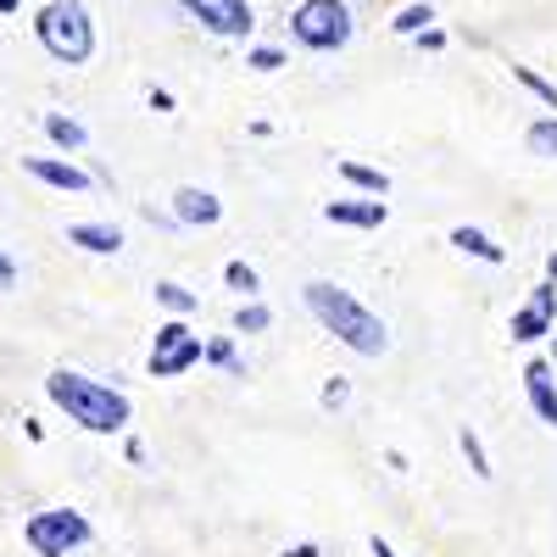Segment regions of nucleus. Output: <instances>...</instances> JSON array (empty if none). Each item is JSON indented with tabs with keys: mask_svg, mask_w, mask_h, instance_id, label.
<instances>
[{
	"mask_svg": "<svg viewBox=\"0 0 557 557\" xmlns=\"http://www.w3.org/2000/svg\"><path fill=\"white\" fill-rule=\"evenodd\" d=\"M184 12H196L201 28H212L223 39L251 34V7H246V0H184Z\"/></svg>",
	"mask_w": 557,
	"mask_h": 557,
	"instance_id": "nucleus-7",
	"label": "nucleus"
},
{
	"mask_svg": "<svg viewBox=\"0 0 557 557\" xmlns=\"http://www.w3.org/2000/svg\"><path fill=\"white\" fill-rule=\"evenodd\" d=\"M12 285H17V262L0 251V290H12Z\"/></svg>",
	"mask_w": 557,
	"mask_h": 557,
	"instance_id": "nucleus-24",
	"label": "nucleus"
},
{
	"mask_svg": "<svg viewBox=\"0 0 557 557\" xmlns=\"http://www.w3.org/2000/svg\"><path fill=\"white\" fill-rule=\"evenodd\" d=\"M201 362V335H190V323H162L151 346V380H178Z\"/></svg>",
	"mask_w": 557,
	"mask_h": 557,
	"instance_id": "nucleus-6",
	"label": "nucleus"
},
{
	"mask_svg": "<svg viewBox=\"0 0 557 557\" xmlns=\"http://www.w3.org/2000/svg\"><path fill=\"white\" fill-rule=\"evenodd\" d=\"M307 296V312L330 330L341 346H351L357 357H380L385 346H391V335H385V323L368 312L351 290H341V285H330V278H312V285L301 290Z\"/></svg>",
	"mask_w": 557,
	"mask_h": 557,
	"instance_id": "nucleus-1",
	"label": "nucleus"
},
{
	"mask_svg": "<svg viewBox=\"0 0 557 557\" xmlns=\"http://www.w3.org/2000/svg\"><path fill=\"white\" fill-rule=\"evenodd\" d=\"M424 23H435L430 7H407V12L396 17V34H424Z\"/></svg>",
	"mask_w": 557,
	"mask_h": 557,
	"instance_id": "nucleus-22",
	"label": "nucleus"
},
{
	"mask_svg": "<svg viewBox=\"0 0 557 557\" xmlns=\"http://www.w3.org/2000/svg\"><path fill=\"white\" fill-rule=\"evenodd\" d=\"M23 7V0H0V12H17Z\"/></svg>",
	"mask_w": 557,
	"mask_h": 557,
	"instance_id": "nucleus-28",
	"label": "nucleus"
},
{
	"mask_svg": "<svg viewBox=\"0 0 557 557\" xmlns=\"http://www.w3.org/2000/svg\"><path fill=\"white\" fill-rule=\"evenodd\" d=\"M462 457H469V469H474L480 480L491 474V457H485V446H480V435H474V430H462Z\"/></svg>",
	"mask_w": 557,
	"mask_h": 557,
	"instance_id": "nucleus-21",
	"label": "nucleus"
},
{
	"mask_svg": "<svg viewBox=\"0 0 557 557\" xmlns=\"http://www.w3.org/2000/svg\"><path fill=\"white\" fill-rule=\"evenodd\" d=\"M513 78H519L524 89H535V96H541V101H546V107L557 112V84H546V78H541L535 67H513Z\"/></svg>",
	"mask_w": 557,
	"mask_h": 557,
	"instance_id": "nucleus-19",
	"label": "nucleus"
},
{
	"mask_svg": "<svg viewBox=\"0 0 557 557\" xmlns=\"http://www.w3.org/2000/svg\"><path fill=\"white\" fill-rule=\"evenodd\" d=\"M34 34H39L45 51H51L57 62H67V67L96 57V23H89V12L78 7V0H51V7L39 12Z\"/></svg>",
	"mask_w": 557,
	"mask_h": 557,
	"instance_id": "nucleus-3",
	"label": "nucleus"
},
{
	"mask_svg": "<svg viewBox=\"0 0 557 557\" xmlns=\"http://www.w3.org/2000/svg\"><path fill=\"white\" fill-rule=\"evenodd\" d=\"M173 218H178V223H201V228H207V223H218V218H223V201H218L212 190H196V184H184V190L173 196Z\"/></svg>",
	"mask_w": 557,
	"mask_h": 557,
	"instance_id": "nucleus-11",
	"label": "nucleus"
},
{
	"mask_svg": "<svg viewBox=\"0 0 557 557\" xmlns=\"http://www.w3.org/2000/svg\"><path fill=\"white\" fill-rule=\"evenodd\" d=\"M290 34L307 45V51H341V45L351 39L346 0H301L296 17H290Z\"/></svg>",
	"mask_w": 557,
	"mask_h": 557,
	"instance_id": "nucleus-5",
	"label": "nucleus"
},
{
	"mask_svg": "<svg viewBox=\"0 0 557 557\" xmlns=\"http://www.w3.org/2000/svg\"><path fill=\"white\" fill-rule=\"evenodd\" d=\"M235 330H240V335L268 330V307H240V312H235Z\"/></svg>",
	"mask_w": 557,
	"mask_h": 557,
	"instance_id": "nucleus-23",
	"label": "nucleus"
},
{
	"mask_svg": "<svg viewBox=\"0 0 557 557\" xmlns=\"http://www.w3.org/2000/svg\"><path fill=\"white\" fill-rule=\"evenodd\" d=\"M285 557H318V546H296V552H285Z\"/></svg>",
	"mask_w": 557,
	"mask_h": 557,
	"instance_id": "nucleus-27",
	"label": "nucleus"
},
{
	"mask_svg": "<svg viewBox=\"0 0 557 557\" xmlns=\"http://www.w3.org/2000/svg\"><path fill=\"white\" fill-rule=\"evenodd\" d=\"M524 396H530V407H535L541 424L557 430V385H552V362H530V368H524Z\"/></svg>",
	"mask_w": 557,
	"mask_h": 557,
	"instance_id": "nucleus-10",
	"label": "nucleus"
},
{
	"mask_svg": "<svg viewBox=\"0 0 557 557\" xmlns=\"http://www.w3.org/2000/svg\"><path fill=\"white\" fill-rule=\"evenodd\" d=\"M157 301L173 307V312H196V296L184 290V285H173V278H162V285H157Z\"/></svg>",
	"mask_w": 557,
	"mask_h": 557,
	"instance_id": "nucleus-18",
	"label": "nucleus"
},
{
	"mask_svg": "<svg viewBox=\"0 0 557 557\" xmlns=\"http://www.w3.org/2000/svg\"><path fill=\"white\" fill-rule=\"evenodd\" d=\"M323 218L330 223H346V228H380L385 218H391V207L374 196V201H330L323 207Z\"/></svg>",
	"mask_w": 557,
	"mask_h": 557,
	"instance_id": "nucleus-12",
	"label": "nucleus"
},
{
	"mask_svg": "<svg viewBox=\"0 0 557 557\" xmlns=\"http://www.w3.org/2000/svg\"><path fill=\"white\" fill-rule=\"evenodd\" d=\"M223 278H228V290L257 296V268H246V262H228V268H223Z\"/></svg>",
	"mask_w": 557,
	"mask_h": 557,
	"instance_id": "nucleus-20",
	"label": "nucleus"
},
{
	"mask_svg": "<svg viewBox=\"0 0 557 557\" xmlns=\"http://www.w3.org/2000/svg\"><path fill=\"white\" fill-rule=\"evenodd\" d=\"M23 173L39 178V184H51V190H89V173L62 162V157H23Z\"/></svg>",
	"mask_w": 557,
	"mask_h": 557,
	"instance_id": "nucleus-9",
	"label": "nucleus"
},
{
	"mask_svg": "<svg viewBox=\"0 0 557 557\" xmlns=\"http://www.w3.org/2000/svg\"><path fill=\"white\" fill-rule=\"evenodd\" d=\"M45 134H51L62 151H78L84 139H89V134H84V123H73V117H62V112H51V117H45Z\"/></svg>",
	"mask_w": 557,
	"mask_h": 557,
	"instance_id": "nucleus-16",
	"label": "nucleus"
},
{
	"mask_svg": "<svg viewBox=\"0 0 557 557\" xmlns=\"http://www.w3.org/2000/svg\"><path fill=\"white\" fill-rule=\"evenodd\" d=\"M23 541L34 557H67L89 541V519L73 513V507H45V513H34L23 524Z\"/></svg>",
	"mask_w": 557,
	"mask_h": 557,
	"instance_id": "nucleus-4",
	"label": "nucleus"
},
{
	"mask_svg": "<svg viewBox=\"0 0 557 557\" xmlns=\"http://www.w3.org/2000/svg\"><path fill=\"white\" fill-rule=\"evenodd\" d=\"M546 273H552V278H557V251H552V257H546Z\"/></svg>",
	"mask_w": 557,
	"mask_h": 557,
	"instance_id": "nucleus-29",
	"label": "nucleus"
},
{
	"mask_svg": "<svg viewBox=\"0 0 557 557\" xmlns=\"http://www.w3.org/2000/svg\"><path fill=\"white\" fill-rule=\"evenodd\" d=\"M278 62H285V57H278V51H251V67H262V73H273Z\"/></svg>",
	"mask_w": 557,
	"mask_h": 557,
	"instance_id": "nucleus-25",
	"label": "nucleus"
},
{
	"mask_svg": "<svg viewBox=\"0 0 557 557\" xmlns=\"http://www.w3.org/2000/svg\"><path fill=\"white\" fill-rule=\"evenodd\" d=\"M451 246H457V251H469V257H480V262H502V246H496L491 235H480V228H469V223L451 228Z\"/></svg>",
	"mask_w": 557,
	"mask_h": 557,
	"instance_id": "nucleus-15",
	"label": "nucleus"
},
{
	"mask_svg": "<svg viewBox=\"0 0 557 557\" xmlns=\"http://www.w3.org/2000/svg\"><path fill=\"white\" fill-rule=\"evenodd\" d=\"M530 151L535 157H557V117H541V123H530Z\"/></svg>",
	"mask_w": 557,
	"mask_h": 557,
	"instance_id": "nucleus-17",
	"label": "nucleus"
},
{
	"mask_svg": "<svg viewBox=\"0 0 557 557\" xmlns=\"http://www.w3.org/2000/svg\"><path fill=\"white\" fill-rule=\"evenodd\" d=\"M67 240L84 246V251H96V257H112V251L123 246V228H117V223H73Z\"/></svg>",
	"mask_w": 557,
	"mask_h": 557,
	"instance_id": "nucleus-13",
	"label": "nucleus"
},
{
	"mask_svg": "<svg viewBox=\"0 0 557 557\" xmlns=\"http://www.w3.org/2000/svg\"><path fill=\"white\" fill-rule=\"evenodd\" d=\"M374 557H396V552H391V541H380V535H374Z\"/></svg>",
	"mask_w": 557,
	"mask_h": 557,
	"instance_id": "nucleus-26",
	"label": "nucleus"
},
{
	"mask_svg": "<svg viewBox=\"0 0 557 557\" xmlns=\"http://www.w3.org/2000/svg\"><path fill=\"white\" fill-rule=\"evenodd\" d=\"M341 178H346V184H357V190H368V196H385V190H391V173L362 168V162H351V157H341Z\"/></svg>",
	"mask_w": 557,
	"mask_h": 557,
	"instance_id": "nucleus-14",
	"label": "nucleus"
},
{
	"mask_svg": "<svg viewBox=\"0 0 557 557\" xmlns=\"http://www.w3.org/2000/svg\"><path fill=\"white\" fill-rule=\"evenodd\" d=\"M557 323V290L552 285H535L530 301L513 312V341H546Z\"/></svg>",
	"mask_w": 557,
	"mask_h": 557,
	"instance_id": "nucleus-8",
	"label": "nucleus"
},
{
	"mask_svg": "<svg viewBox=\"0 0 557 557\" xmlns=\"http://www.w3.org/2000/svg\"><path fill=\"white\" fill-rule=\"evenodd\" d=\"M552 341H557V323H552Z\"/></svg>",
	"mask_w": 557,
	"mask_h": 557,
	"instance_id": "nucleus-30",
	"label": "nucleus"
},
{
	"mask_svg": "<svg viewBox=\"0 0 557 557\" xmlns=\"http://www.w3.org/2000/svg\"><path fill=\"white\" fill-rule=\"evenodd\" d=\"M45 391H51V401L73 418L78 430H89V435H117L128 424V412H134L123 391L89 380V374H73V368H57V374L45 380Z\"/></svg>",
	"mask_w": 557,
	"mask_h": 557,
	"instance_id": "nucleus-2",
	"label": "nucleus"
}]
</instances>
